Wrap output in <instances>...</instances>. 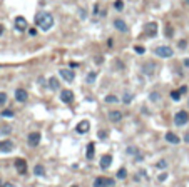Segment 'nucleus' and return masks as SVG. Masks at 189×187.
<instances>
[{
  "mask_svg": "<svg viewBox=\"0 0 189 187\" xmlns=\"http://www.w3.org/2000/svg\"><path fill=\"white\" fill-rule=\"evenodd\" d=\"M35 24H37V27H40V30L47 32L54 27V17L49 12H40L35 18Z\"/></svg>",
  "mask_w": 189,
  "mask_h": 187,
  "instance_id": "1",
  "label": "nucleus"
},
{
  "mask_svg": "<svg viewBox=\"0 0 189 187\" xmlns=\"http://www.w3.org/2000/svg\"><path fill=\"white\" fill-rule=\"evenodd\" d=\"M154 54L157 57H161V59H169V57L174 55V50H172L171 47H168V45H159V47H156Z\"/></svg>",
  "mask_w": 189,
  "mask_h": 187,
  "instance_id": "2",
  "label": "nucleus"
},
{
  "mask_svg": "<svg viewBox=\"0 0 189 187\" xmlns=\"http://www.w3.org/2000/svg\"><path fill=\"white\" fill-rule=\"evenodd\" d=\"M188 122H189V115L186 110H179L174 115V124H176L177 127H182V125H186Z\"/></svg>",
  "mask_w": 189,
  "mask_h": 187,
  "instance_id": "3",
  "label": "nucleus"
},
{
  "mask_svg": "<svg viewBox=\"0 0 189 187\" xmlns=\"http://www.w3.org/2000/svg\"><path fill=\"white\" fill-rule=\"evenodd\" d=\"M92 187H114V180L112 179H107V177H96L94 179V184Z\"/></svg>",
  "mask_w": 189,
  "mask_h": 187,
  "instance_id": "4",
  "label": "nucleus"
},
{
  "mask_svg": "<svg viewBox=\"0 0 189 187\" xmlns=\"http://www.w3.org/2000/svg\"><path fill=\"white\" fill-rule=\"evenodd\" d=\"M59 74H60V77H62L65 82H74V79H76V74H74V70H70V68H60L59 70Z\"/></svg>",
  "mask_w": 189,
  "mask_h": 187,
  "instance_id": "5",
  "label": "nucleus"
},
{
  "mask_svg": "<svg viewBox=\"0 0 189 187\" xmlns=\"http://www.w3.org/2000/svg\"><path fill=\"white\" fill-rule=\"evenodd\" d=\"M156 68H157V65H156L154 62H147V64L142 65V74L147 77H152L156 74Z\"/></svg>",
  "mask_w": 189,
  "mask_h": 187,
  "instance_id": "6",
  "label": "nucleus"
},
{
  "mask_svg": "<svg viewBox=\"0 0 189 187\" xmlns=\"http://www.w3.org/2000/svg\"><path fill=\"white\" fill-rule=\"evenodd\" d=\"M60 100H62L64 104H72L74 102V92L69 89H64L62 92H60Z\"/></svg>",
  "mask_w": 189,
  "mask_h": 187,
  "instance_id": "7",
  "label": "nucleus"
},
{
  "mask_svg": "<svg viewBox=\"0 0 189 187\" xmlns=\"http://www.w3.org/2000/svg\"><path fill=\"white\" fill-rule=\"evenodd\" d=\"M40 139H42V135H40L39 132H30L29 137H27V142H29V145L35 147V145L40 144Z\"/></svg>",
  "mask_w": 189,
  "mask_h": 187,
  "instance_id": "8",
  "label": "nucleus"
},
{
  "mask_svg": "<svg viewBox=\"0 0 189 187\" xmlns=\"http://www.w3.org/2000/svg\"><path fill=\"white\" fill-rule=\"evenodd\" d=\"M157 29H159V27H157V22H149L146 25V34L149 35V37H156V35H157Z\"/></svg>",
  "mask_w": 189,
  "mask_h": 187,
  "instance_id": "9",
  "label": "nucleus"
},
{
  "mask_svg": "<svg viewBox=\"0 0 189 187\" xmlns=\"http://www.w3.org/2000/svg\"><path fill=\"white\" fill-rule=\"evenodd\" d=\"M27 99H29V94H27L25 89H17L15 90V100L17 102H27Z\"/></svg>",
  "mask_w": 189,
  "mask_h": 187,
  "instance_id": "10",
  "label": "nucleus"
},
{
  "mask_svg": "<svg viewBox=\"0 0 189 187\" xmlns=\"http://www.w3.org/2000/svg\"><path fill=\"white\" fill-rule=\"evenodd\" d=\"M110 164H112V155L110 154H104L101 157V169L105 170V169H109Z\"/></svg>",
  "mask_w": 189,
  "mask_h": 187,
  "instance_id": "11",
  "label": "nucleus"
},
{
  "mask_svg": "<svg viewBox=\"0 0 189 187\" xmlns=\"http://www.w3.org/2000/svg\"><path fill=\"white\" fill-rule=\"evenodd\" d=\"M13 166H15V169H17L19 174H27V162L24 160V159H17Z\"/></svg>",
  "mask_w": 189,
  "mask_h": 187,
  "instance_id": "12",
  "label": "nucleus"
},
{
  "mask_svg": "<svg viewBox=\"0 0 189 187\" xmlns=\"http://www.w3.org/2000/svg\"><path fill=\"white\" fill-rule=\"evenodd\" d=\"M89 129H90V124H89V120H82V122L77 124V127L76 130L79 132V134H87Z\"/></svg>",
  "mask_w": 189,
  "mask_h": 187,
  "instance_id": "13",
  "label": "nucleus"
},
{
  "mask_svg": "<svg viewBox=\"0 0 189 187\" xmlns=\"http://www.w3.org/2000/svg\"><path fill=\"white\" fill-rule=\"evenodd\" d=\"M114 27H116L119 32H122V34L127 32V24H126V20H122V18H116V20H114Z\"/></svg>",
  "mask_w": 189,
  "mask_h": 187,
  "instance_id": "14",
  "label": "nucleus"
},
{
  "mask_svg": "<svg viewBox=\"0 0 189 187\" xmlns=\"http://www.w3.org/2000/svg\"><path fill=\"white\" fill-rule=\"evenodd\" d=\"M0 150H2V152H12L13 142L12 140H2V142H0Z\"/></svg>",
  "mask_w": 189,
  "mask_h": 187,
  "instance_id": "15",
  "label": "nucleus"
},
{
  "mask_svg": "<svg viewBox=\"0 0 189 187\" xmlns=\"http://www.w3.org/2000/svg\"><path fill=\"white\" fill-rule=\"evenodd\" d=\"M13 24H15V29L20 30V32H22V30H27V20L24 17H17Z\"/></svg>",
  "mask_w": 189,
  "mask_h": 187,
  "instance_id": "16",
  "label": "nucleus"
},
{
  "mask_svg": "<svg viewBox=\"0 0 189 187\" xmlns=\"http://www.w3.org/2000/svg\"><path fill=\"white\" fill-rule=\"evenodd\" d=\"M109 120H110V122H114V124L121 122V120H122L121 110H110V112H109Z\"/></svg>",
  "mask_w": 189,
  "mask_h": 187,
  "instance_id": "17",
  "label": "nucleus"
},
{
  "mask_svg": "<svg viewBox=\"0 0 189 187\" xmlns=\"http://www.w3.org/2000/svg\"><path fill=\"white\" fill-rule=\"evenodd\" d=\"M166 140H168L169 144H174V145H177L181 142V139L174 134V132H168V134H166Z\"/></svg>",
  "mask_w": 189,
  "mask_h": 187,
  "instance_id": "18",
  "label": "nucleus"
},
{
  "mask_svg": "<svg viewBox=\"0 0 189 187\" xmlns=\"http://www.w3.org/2000/svg\"><path fill=\"white\" fill-rule=\"evenodd\" d=\"M94 154H96V145H94V142H89V144H87V152H85V157L90 160V159L94 157Z\"/></svg>",
  "mask_w": 189,
  "mask_h": 187,
  "instance_id": "19",
  "label": "nucleus"
},
{
  "mask_svg": "<svg viewBox=\"0 0 189 187\" xmlns=\"http://www.w3.org/2000/svg\"><path fill=\"white\" fill-rule=\"evenodd\" d=\"M34 174L37 175V177H44V175H45V167H44L42 164H37V166L34 167Z\"/></svg>",
  "mask_w": 189,
  "mask_h": 187,
  "instance_id": "20",
  "label": "nucleus"
},
{
  "mask_svg": "<svg viewBox=\"0 0 189 187\" xmlns=\"http://www.w3.org/2000/svg\"><path fill=\"white\" fill-rule=\"evenodd\" d=\"M60 87V84H59V79H55V77H50L49 79V89H52V90H57Z\"/></svg>",
  "mask_w": 189,
  "mask_h": 187,
  "instance_id": "21",
  "label": "nucleus"
},
{
  "mask_svg": "<svg viewBox=\"0 0 189 187\" xmlns=\"http://www.w3.org/2000/svg\"><path fill=\"white\" fill-rule=\"evenodd\" d=\"M105 102L107 104H117V102H121V99L117 97V95H105Z\"/></svg>",
  "mask_w": 189,
  "mask_h": 187,
  "instance_id": "22",
  "label": "nucleus"
},
{
  "mask_svg": "<svg viewBox=\"0 0 189 187\" xmlns=\"http://www.w3.org/2000/svg\"><path fill=\"white\" fill-rule=\"evenodd\" d=\"M132 99H134V95L130 92H124V95H122V102L124 104H130L132 102Z\"/></svg>",
  "mask_w": 189,
  "mask_h": 187,
  "instance_id": "23",
  "label": "nucleus"
},
{
  "mask_svg": "<svg viewBox=\"0 0 189 187\" xmlns=\"http://www.w3.org/2000/svg\"><path fill=\"white\" fill-rule=\"evenodd\" d=\"M96 79H97V74L96 72H89L87 77H85V82H87V84H94Z\"/></svg>",
  "mask_w": 189,
  "mask_h": 187,
  "instance_id": "24",
  "label": "nucleus"
},
{
  "mask_svg": "<svg viewBox=\"0 0 189 187\" xmlns=\"http://www.w3.org/2000/svg\"><path fill=\"white\" fill-rule=\"evenodd\" d=\"M126 177H127V169L126 167H121L117 170V179H126Z\"/></svg>",
  "mask_w": 189,
  "mask_h": 187,
  "instance_id": "25",
  "label": "nucleus"
},
{
  "mask_svg": "<svg viewBox=\"0 0 189 187\" xmlns=\"http://www.w3.org/2000/svg\"><path fill=\"white\" fill-rule=\"evenodd\" d=\"M171 99H172V100H176V102H177V100H181V92H179V90H172V92H171Z\"/></svg>",
  "mask_w": 189,
  "mask_h": 187,
  "instance_id": "26",
  "label": "nucleus"
},
{
  "mask_svg": "<svg viewBox=\"0 0 189 187\" xmlns=\"http://www.w3.org/2000/svg\"><path fill=\"white\" fill-rule=\"evenodd\" d=\"M114 9L121 12V10L124 9V2H122V0H116V2H114Z\"/></svg>",
  "mask_w": 189,
  "mask_h": 187,
  "instance_id": "27",
  "label": "nucleus"
},
{
  "mask_svg": "<svg viewBox=\"0 0 189 187\" xmlns=\"http://www.w3.org/2000/svg\"><path fill=\"white\" fill-rule=\"evenodd\" d=\"M5 104H7V94L0 92V105H5Z\"/></svg>",
  "mask_w": 189,
  "mask_h": 187,
  "instance_id": "28",
  "label": "nucleus"
},
{
  "mask_svg": "<svg viewBox=\"0 0 189 187\" xmlns=\"http://www.w3.org/2000/svg\"><path fill=\"white\" fill-rule=\"evenodd\" d=\"M156 167H157V169H166V167H168V162L166 160H159L157 164H156Z\"/></svg>",
  "mask_w": 189,
  "mask_h": 187,
  "instance_id": "29",
  "label": "nucleus"
},
{
  "mask_svg": "<svg viewBox=\"0 0 189 187\" xmlns=\"http://www.w3.org/2000/svg\"><path fill=\"white\" fill-rule=\"evenodd\" d=\"M134 50H136V54H139V55H142L144 52H146V50H144V47H141V45H136Z\"/></svg>",
  "mask_w": 189,
  "mask_h": 187,
  "instance_id": "30",
  "label": "nucleus"
},
{
  "mask_svg": "<svg viewBox=\"0 0 189 187\" xmlns=\"http://www.w3.org/2000/svg\"><path fill=\"white\" fill-rule=\"evenodd\" d=\"M151 100H152V102H157V100H159V94H157V92H152L151 94Z\"/></svg>",
  "mask_w": 189,
  "mask_h": 187,
  "instance_id": "31",
  "label": "nucleus"
},
{
  "mask_svg": "<svg viewBox=\"0 0 189 187\" xmlns=\"http://www.w3.org/2000/svg\"><path fill=\"white\" fill-rule=\"evenodd\" d=\"M127 154H129V155H132V154H137V149H136V147H127Z\"/></svg>",
  "mask_w": 189,
  "mask_h": 187,
  "instance_id": "32",
  "label": "nucleus"
},
{
  "mask_svg": "<svg viewBox=\"0 0 189 187\" xmlns=\"http://www.w3.org/2000/svg\"><path fill=\"white\" fill-rule=\"evenodd\" d=\"M0 115H4V117H13V112L12 110H4Z\"/></svg>",
  "mask_w": 189,
  "mask_h": 187,
  "instance_id": "33",
  "label": "nucleus"
},
{
  "mask_svg": "<svg viewBox=\"0 0 189 187\" xmlns=\"http://www.w3.org/2000/svg\"><path fill=\"white\" fill-rule=\"evenodd\" d=\"M99 137H101V139H105V137H107V132L105 130H99Z\"/></svg>",
  "mask_w": 189,
  "mask_h": 187,
  "instance_id": "34",
  "label": "nucleus"
},
{
  "mask_svg": "<svg viewBox=\"0 0 189 187\" xmlns=\"http://www.w3.org/2000/svg\"><path fill=\"white\" fill-rule=\"evenodd\" d=\"M166 34H168V37H172V32H171V27H169V25H166Z\"/></svg>",
  "mask_w": 189,
  "mask_h": 187,
  "instance_id": "35",
  "label": "nucleus"
},
{
  "mask_svg": "<svg viewBox=\"0 0 189 187\" xmlns=\"http://www.w3.org/2000/svg\"><path fill=\"white\" fill-rule=\"evenodd\" d=\"M184 142H186V144H189V132H186V134H184Z\"/></svg>",
  "mask_w": 189,
  "mask_h": 187,
  "instance_id": "36",
  "label": "nucleus"
},
{
  "mask_svg": "<svg viewBox=\"0 0 189 187\" xmlns=\"http://www.w3.org/2000/svg\"><path fill=\"white\" fill-rule=\"evenodd\" d=\"M166 179H168V174H161L159 175V180H166Z\"/></svg>",
  "mask_w": 189,
  "mask_h": 187,
  "instance_id": "37",
  "label": "nucleus"
},
{
  "mask_svg": "<svg viewBox=\"0 0 189 187\" xmlns=\"http://www.w3.org/2000/svg\"><path fill=\"white\" fill-rule=\"evenodd\" d=\"M179 92H181V94H186V92H188V87H181Z\"/></svg>",
  "mask_w": 189,
  "mask_h": 187,
  "instance_id": "38",
  "label": "nucleus"
},
{
  "mask_svg": "<svg viewBox=\"0 0 189 187\" xmlns=\"http://www.w3.org/2000/svg\"><path fill=\"white\" fill-rule=\"evenodd\" d=\"M179 47H181V49H184V47H186V40H181V42H179Z\"/></svg>",
  "mask_w": 189,
  "mask_h": 187,
  "instance_id": "39",
  "label": "nucleus"
},
{
  "mask_svg": "<svg viewBox=\"0 0 189 187\" xmlns=\"http://www.w3.org/2000/svg\"><path fill=\"white\" fill-rule=\"evenodd\" d=\"M184 67L189 68V59H184Z\"/></svg>",
  "mask_w": 189,
  "mask_h": 187,
  "instance_id": "40",
  "label": "nucleus"
},
{
  "mask_svg": "<svg viewBox=\"0 0 189 187\" xmlns=\"http://www.w3.org/2000/svg\"><path fill=\"white\" fill-rule=\"evenodd\" d=\"M99 9H101V7H99V5H96V7H94V13H99Z\"/></svg>",
  "mask_w": 189,
  "mask_h": 187,
  "instance_id": "41",
  "label": "nucleus"
},
{
  "mask_svg": "<svg viewBox=\"0 0 189 187\" xmlns=\"http://www.w3.org/2000/svg\"><path fill=\"white\" fill-rule=\"evenodd\" d=\"M79 15H80L82 18H85V12H84V10H80V12H79Z\"/></svg>",
  "mask_w": 189,
  "mask_h": 187,
  "instance_id": "42",
  "label": "nucleus"
},
{
  "mask_svg": "<svg viewBox=\"0 0 189 187\" xmlns=\"http://www.w3.org/2000/svg\"><path fill=\"white\" fill-rule=\"evenodd\" d=\"M4 34V25H0V35Z\"/></svg>",
  "mask_w": 189,
  "mask_h": 187,
  "instance_id": "43",
  "label": "nucleus"
},
{
  "mask_svg": "<svg viewBox=\"0 0 189 187\" xmlns=\"http://www.w3.org/2000/svg\"><path fill=\"white\" fill-rule=\"evenodd\" d=\"M0 187H4V180L2 179H0Z\"/></svg>",
  "mask_w": 189,
  "mask_h": 187,
  "instance_id": "44",
  "label": "nucleus"
},
{
  "mask_svg": "<svg viewBox=\"0 0 189 187\" xmlns=\"http://www.w3.org/2000/svg\"><path fill=\"white\" fill-rule=\"evenodd\" d=\"M184 4H186V5H189V0H184Z\"/></svg>",
  "mask_w": 189,
  "mask_h": 187,
  "instance_id": "45",
  "label": "nucleus"
},
{
  "mask_svg": "<svg viewBox=\"0 0 189 187\" xmlns=\"http://www.w3.org/2000/svg\"><path fill=\"white\" fill-rule=\"evenodd\" d=\"M72 187H79V186H72Z\"/></svg>",
  "mask_w": 189,
  "mask_h": 187,
  "instance_id": "46",
  "label": "nucleus"
}]
</instances>
